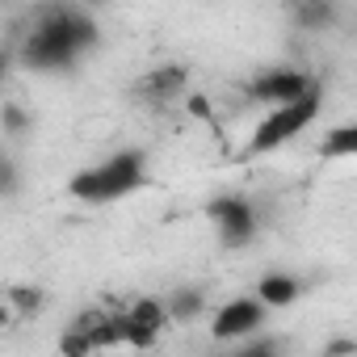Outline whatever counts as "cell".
Instances as JSON below:
<instances>
[{
    "label": "cell",
    "instance_id": "1",
    "mask_svg": "<svg viewBox=\"0 0 357 357\" xmlns=\"http://www.w3.org/2000/svg\"><path fill=\"white\" fill-rule=\"evenodd\" d=\"M97 47H101V26L93 22V13L76 5H55L38 22H30L26 38L13 47V63L38 76H63L80 68Z\"/></svg>",
    "mask_w": 357,
    "mask_h": 357
},
{
    "label": "cell",
    "instance_id": "2",
    "mask_svg": "<svg viewBox=\"0 0 357 357\" xmlns=\"http://www.w3.org/2000/svg\"><path fill=\"white\" fill-rule=\"evenodd\" d=\"M151 185V164L143 147H118L105 160L72 172L68 181V198L80 206H114L122 198H135L139 190Z\"/></svg>",
    "mask_w": 357,
    "mask_h": 357
},
{
    "label": "cell",
    "instance_id": "3",
    "mask_svg": "<svg viewBox=\"0 0 357 357\" xmlns=\"http://www.w3.org/2000/svg\"><path fill=\"white\" fill-rule=\"evenodd\" d=\"M319 109H324V84L307 89V93L294 97V101L269 105L265 118H261V122L252 126V135L244 139V147L236 151V160H257V155H269V151L290 147L294 139H303V135L319 122Z\"/></svg>",
    "mask_w": 357,
    "mask_h": 357
},
{
    "label": "cell",
    "instance_id": "4",
    "mask_svg": "<svg viewBox=\"0 0 357 357\" xmlns=\"http://www.w3.org/2000/svg\"><path fill=\"white\" fill-rule=\"evenodd\" d=\"M202 215L215 227L223 248H248L257 240V231H261V215H257V206L244 194H215L202 206Z\"/></svg>",
    "mask_w": 357,
    "mask_h": 357
},
{
    "label": "cell",
    "instance_id": "5",
    "mask_svg": "<svg viewBox=\"0 0 357 357\" xmlns=\"http://www.w3.org/2000/svg\"><path fill=\"white\" fill-rule=\"evenodd\" d=\"M63 353H97V349H122V307H89L80 311L68 332L59 336Z\"/></svg>",
    "mask_w": 357,
    "mask_h": 357
},
{
    "label": "cell",
    "instance_id": "6",
    "mask_svg": "<svg viewBox=\"0 0 357 357\" xmlns=\"http://www.w3.org/2000/svg\"><path fill=\"white\" fill-rule=\"evenodd\" d=\"M168 324L172 319H168L164 298H130V303H122V349L155 344Z\"/></svg>",
    "mask_w": 357,
    "mask_h": 357
},
{
    "label": "cell",
    "instance_id": "7",
    "mask_svg": "<svg viewBox=\"0 0 357 357\" xmlns=\"http://www.w3.org/2000/svg\"><path fill=\"white\" fill-rule=\"evenodd\" d=\"M265 319H269V307H265L257 294H240V298H227V303L215 311L211 332H215V340H244V336L261 332Z\"/></svg>",
    "mask_w": 357,
    "mask_h": 357
},
{
    "label": "cell",
    "instance_id": "8",
    "mask_svg": "<svg viewBox=\"0 0 357 357\" xmlns=\"http://www.w3.org/2000/svg\"><path fill=\"white\" fill-rule=\"evenodd\" d=\"M185 93H190V72L181 63H160V68H151V72H143L135 80V97L143 105H151V109H164L172 101H181Z\"/></svg>",
    "mask_w": 357,
    "mask_h": 357
},
{
    "label": "cell",
    "instance_id": "9",
    "mask_svg": "<svg viewBox=\"0 0 357 357\" xmlns=\"http://www.w3.org/2000/svg\"><path fill=\"white\" fill-rule=\"evenodd\" d=\"M315 84H319V80L307 76V72H298V68H269V72H261V76L248 84V97L261 101V105H282V101L303 97V93L315 89Z\"/></svg>",
    "mask_w": 357,
    "mask_h": 357
},
{
    "label": "cell",
    "instance_id": "10",
    "mask_svg": "<svg viewBox=\"0 0 357 357\" xmlns=\"http://www.w3.org/2000/svg\"><path fill=\"white\" fill-rule=\"evenodd\" d=\"M252 294L269 311H278V307H290V303L303 298V278H294V273H261L257 286H252Z\"/></svg>",
    "mask_w": 357,
    "mask_h": 357
},
{
    "label": "cell",
    "instance_id": "11",
    "mask_svg": "<svg viewBox=\"0 0 357 357\" xmlns=\"http://www.w3.org/2000/svg\"><path fill=\"white\" fill-rule=\"evenodd\" d=\"M319 151H324V160H353V155H357V126H353V122L328 126Z\"/></svg>",
    "mask_w": 357,
    "mask_h": 357
},
{
    "label": "cell",
    "instance_id": "12",
    "mask_svg": "<svg viewBox=\"0 0 357 357\" xmlns=\"http://www.w3.org/2000/svg\"><path fill=\"white\" fill-rule=\"evenodd\" d=\"M332 22H336V5H332V0H303V5H298V26L328 30Z\"/></svg>",
    "mask_w": 357,
    "mask_h": 357
},
{
    "label": "cell",
    "instance_id": "13",
    "mask_svg": "<svg viewBox=\"0 0 357 357\" xmlns=\"http://www.w3.org/2000/svg\"><path fill=\"white\" fill-rule=\"evenodd\" d=\"M5 303L13 307V315H34L43 307V290L38 286H13V290H5Z\"/></svg>",
    "mask_w": 357,
    "mask_h": 357
},
{
    "label": "cell",
    "instance_id": "14",
    "mask_svg": "<svg viewBox=\"0 0 357 357\" xmlns=\"http://www.w3.org/2000/svg\"><path fill=\"white\" fill-rule=\"evenodd\" d=\"M164 307H168V319H172V324H176V319H190V315L202 311V290H181L176 298H168Z\"/></svg>",
    "mask_w": 357,
    "mask_h": 357
},
{
    "label": "cell",
    "instance_id": "15",
    "mask_svg": "<svg viewBox=\"0 0 357 357\" xmlns=\"http://www.w3.org/2000/svg\"><path fill=\"white\" fill-rule=\"evenodd\" d=\"M17 185H22V172H17V160H13L9 151H0V198H9V194H17Z\"/></svg>",
    "mask_w": 357,
    "mask_h": 357
},
{
    "label": "cell",
    "instance_id": "16",
    "mask_svg": "<svg viewBox=\"0 0 357 357\" xmlns=\"http://www.w3.org/2000/svg\"><path fill=\"white\" fill-rule=\"evenodd\" d=\"M13 72V43H5L0 47V84H5V76Z\"/></svg>",
    "mask_w": 357,
    "mask_h": 357
},
{
    "label": "cell",
    "instance_id": "17",
    "mask_svg": "<svg viewBox=\"0 0 357 357\" xmlns=\"http://www.w3.org/2000/svg\"><path fill=\"white\" fill-rule=\"evenodd\" d=\"M17 126H26V114H17V109H5V130H17Z\"/></svg>",
    "mask_w": 357,
    "mask_h": 357
},
{
    "label": "cell",
    "instance_id": "18",
    "mask_svg": "<svg viewBox=\"0 0 357 357\" xmlns=\"http://www.w3.org/2000/svg\"><path fill=\"white\" fill-rule=\"evenodd\" d=\"M5 324H13V307H9L5 298H0V328H5Z\"/></svg>",
    "mask_w": 357,
    "mask_h": 357
}]
</instances>
